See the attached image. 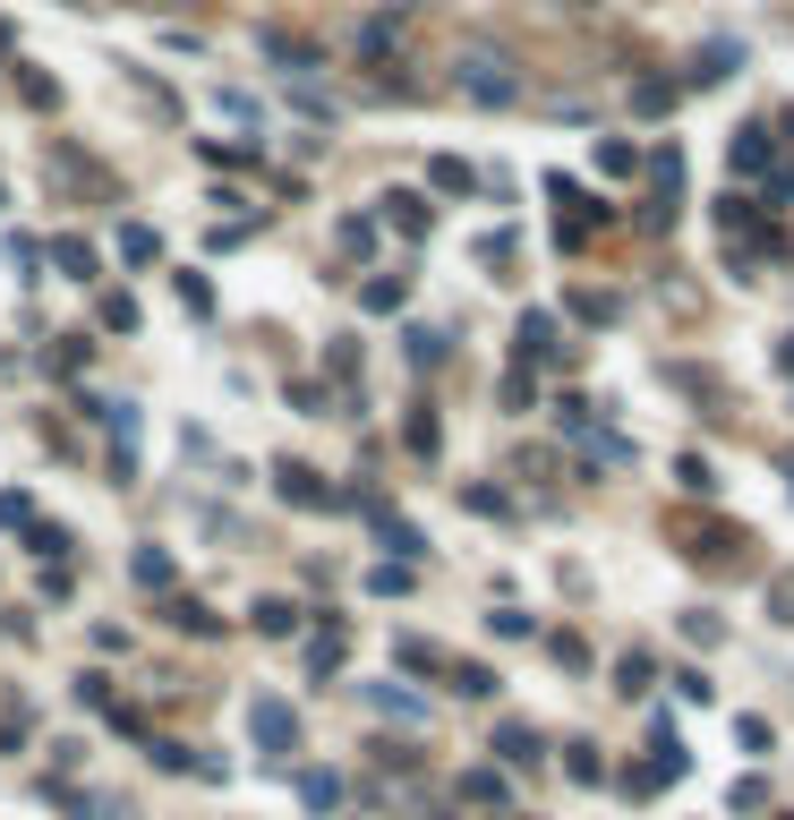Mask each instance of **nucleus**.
<instances>
[{
    "mask_svg": "<svg viewBox=\"0 0 794 820\" xmlns=\"http://www.w3.org/2000/svg\"><path fill=\"white\" fill-rule=\"evenodd\" d=\"M384 223L402 231V239H419V231L436 223V205H427V198H411V189H393V198H384Z\"/></svg>",
    "mask_w": 794,
    "mask_h": 820,
    "instance_id": "6e6552de",
    "label": "nucleus"
},
{
    "mask_svg": "<svg viewBox=\"0 0 794 820\" xmlns=\"http://www.w3.org/2000/svg\"><path fill=\"white\" fill-rule=\"evenodd\" d=\"M633 163H641V146H624V137H606V146H599V171H606V180H624Z\"/></svg>",
    "mask_w": 794,
    "mask_h": 820,
    "instance_id": "c756f323",
    "label": "nucleus"
},
{
    "mask_svg": "<svg viewBox=\"0 0 794 820\" xmlns=\"http://www.w3.org/2000/svg\"><path fill=\"white\" fill-rule=\"evenodd\" d=\"M402 351H411V368H436V360H445V333H436V326H419L411 342H402Z\"/></svg>",
    "mask_w": 794,
    "mask_h": 820,
    "instance_id": "7c9ffc66",
    "label": "nucleus"
},
{
    "mask_svg": "<svg viewBox=\"0 0 794 820\" xmlns=\"http://www.w3.org/2000/svg\"><path fill=\"white\" fill-rule=\"evenodd\" d=\"M462 803H505V778H496V769H470V778H462Z\"/></svg>",
    "mask_w": 794,
    "mask_h": 820,
    "instance_id": "473e14b6",
    "label": "nucleus"
},
{
    "mask_svg": "<svg viewBox=\"0 0 794 820\" xmlns=\"http://www.w3.org/2000/svg\"><path fill=\"white\" fill-rule=\"evenodd\" d=\"M734 171H769V129H734Z\"/></svg>",
    "mask_w": 794,
    "mask_h": 820,
    "instance_id": "412c9836",
    "label": "nucleus"
},
{
    "mask_svg": "<svg viewBox=\"0 0 794 820\" xmlns=\"http://www.w3.org/2000/svg\"><path fill=\"white\" fill-rule=\"evenodd\" d=\"M539 360H555V317L530 308V317H521V368H539Z\"/></svg>",
    "mask_w": 794,
    "mask_h": 820,
    "instance_id": "9d476101",
    "label": "nucleus"
},
{
    "mask_svg": "<svg viewBox=\"0 0 794 820\" xmlns=\"http://www.w3.org/2000/svg\"><path fill=\"white\" fill-rule=\"evenodd\" d=\"M274 488H283V504H299V513H334V504H342L308 461H274Z\"/></svg>",
    "mask_w": 794,
    "mask_h": 820,
    "instance_id": "7ed1b4c3",
    "label": "nucleus"
},
{
    "mask_svg": "<svg viewBox=\"0 0 794 820\" xmlns=\"http://www.w3.org/2000/svg\"><path fill=\"white\" fill-rule=\"evenodd\" d=\"M487 632H505V641H530V616H521V607H496V616H487Z\"/></svg>",
    "mask_w": 794,
    "mask_h": 820,
    "instance_id": "4c0bfd02",
    "label": "nucleus"
},
{
    "mask_svg": "<svg viewBox=\"0 0 794 820\" xmlns=\"http://www.w3.org/2000/svg\"><path fill=\"white\" fill-rule=\"evenodd\" d=\"M675 95H684L675 77H641V86H633V111H641V120H667V111H675Z\"/></svg>",
    "mask_w": 794,
    "mask_h": 820,
    "instance_id": "ddd939ff",
    "label": "nucleus"
},
{
    "mask_svg": "<svg viewBox=\"0 0 794 820\" xmlns=\"http://www.w3.org/2000/svg\"><path fill=\"white\" fill-rule=\"evenodd\" d=\"M299 803H308V812H334V803H342V778H334V769H299Z\"/></svg>",
    "mask_w": 794,
    "mask_h": 820,
    "instance_id": "dca6fc26",
    "label": "nucleus"
},
{
    "mask_svg": "<svg viewBox=\"0 0 794 820\" xmlns=\"http://www.w3.org/2000/svg\"><path fill=\"white\" fill-rule=\"evenodd\" d=\"M248 735H256V753L290 760V744H299V718H290V701H274V692H256V701H248Z\"/></svg>",
    "mask_w": 794,
    "mask_h": 820,
    "instance_id": "f03ea898",
    "label": "nucleus"
},
{
    "mask_svg": "<svg viewBox=\"0 0 794 820\" xmlns=\"http://www.w3.org/2000/svg\"><path fill=\"white\" fill-rule=\"evenodd\" d=\"M649 189H658V198H649V223L667 231L675 205H684V155H675V146H658V155H649Z\"/></svg>",
    "mask_w": 794,
    "mask_h": 820,
    "instance_id": "20e7f679",
    "label": "nucleus"
},
{
    "mask_svg": "<svg viewBox=\"0 0 794 820\" xmlns=\"http://www.w3.org/2000/svg\"><path fill=\"white\" fill-rule=\"evenodd\" d=\"M786 820H794V812H786Z\"/></svg>",
    "mask_w": 794,
    "mask_h": 820,
    "instance_id": "c03bdc74",
    "label": "nucleus"
},
{
    "mask_svg": "<svg viewBox=\"0 0 794 820\" xmlns=\"http://www.w3.org/2000/svg\"><path fill=\"white\" fill-rule=\"evenodd\" d=\"M453 692H470V701H487V692H496V675H487V667H453Z\"/></svg>",
    "mask_w": 794,
    "mask_h": 820,
    "instance_id": "58836bf2",
    "label": "nucleus"
},
{
    "mask_svg": "<svg viewBox=\"0 0 794 820\" xmlns=\"http://www.w3.org/2000/svg\"><path fill=\"white\" fill-rule=\"evenodd\" d=\"M675 701H700V710H709V675H700V667H684V675H675Z\"/></svg>",
    "mask_w": 794,
    "mask_h": 820,
    "instance_id": "ea45409f",
    "label": "nucleus"
},
{
    "mask_svg": "<svg viewBox=\"0 0 794 820\" xmlns=\"http://www.w3.org/2000/svg\"><path fill=\"white\" fill-rule=\"evenodd\" d=\"M120 257H128V265H155V257H162V239H155L146 223H128V231H120Z\"/></svg>",
    "mask_w": 794,
    "mask_h": 820,
    "instance_id": "a878e982",
    "label": "nucleus"
},
{
    "mask_svg": "<svg viewBox=\"0 0 794 820\" xmlns=\"http://www.w3.org/2000/svg\"><path fill=\"white\" fill-rule=\"evenodd\" d=\"M402 299H411V283H402V274H377V283L359 291V308H377V317H393Z\"/></svg>",
    "mask_w": 794,
    "mask_h": 820,
    "instance_id": "a211bd4d",
    "label": "nucleus"
},
{
    "mask_svg": "<svg viewBox=\"0 0 794 820\" xmlns=\"http://www.w3.org/2000/svg\"><path fill=\"white\" fill-rule=\"evenodd\" d=\"M61 803H68V812H77V820H128L120 803H112V795H61Z\"/></svg>",
    "mask_w": 794,
    "mask_h": 820,
    "instance_id": "f704fd0d",
    "label": "nucleus"
},
{
    "mask_svg": "<svg viewBox=\"0 0 794 820\" xmlns=\"http://www.w3.org/2000/svg\"><path fill=\"white\" fill-rule=\"evenodd\" d=\"M9 265H18V283H34V265H43V248H34V239H9Z\"/></svg>",
    "mask_w": 794,
    "mask_h": 820,
    "instance_id": "a19ab883",
    "label": "nucleus"
},
{
    "mask_svg": "<svg viewBox=\"0 0 794 820\" xmlns=\"http://www.w3.org/2000/svg\"><path fill=\"white\" fill-rule=\"evenodd\" d=\"M128 582H137V590H171V582H180V564L162 556V547H137V556H128Z\"/></svg>",
    "mask_w": 794,
    "mask_h": 820,
    "instance_id": "1a4fd4ad",
    "label": "nucleus"
},
{
    "mask_svg": "<svg viewBox=\"0 0 794 820\" xmlns=\"http://www.w3.org/2000/svg\"><path fill=\"white\" fill-rule=\"evenodd\" d=\"M171 624H180V632H214V616H205L197 598H180V607H171Z\"/></svg>",
    "mask_w": 794,
    "mask_h": 820,
    "instance_id": "79ce46f5",
    "label": "nucleus"
},
{
    "mask_svg": "<svg viewBox=\"0 0 794 820\" xmlns=\"http://www.w3.org/2000/svg\"><path fill=\"white\" fill-rule=\"evenodd\" d=\"M393 658H402V667H411V675H419V667H427V675H436V667H445V650H436V641H419V632H402V650H393Z\"/></svg>",
    "mask_w": 794,
    "mask_h": 820,
    "instance_id": "bb28decb",
    "label": "nucleus"
},
{
    "mask_svg": "<svg viewBox=\"0 0 794 820\" xmlns=\"http://www.w3.org/2000/svg\"><path fill=\"white\" fill-rule=\"evenodd\" d=\"M675 479H684V488H700V496H718V470H709L700 454H684V461H675Z\"/></svg>",
    "mask_w": 794,
    "mask_h": 820,
    "instance_id": "e433bc0d",
    "label": "nucleus"
},
{
    "mask_svg": "<svg viewBox=\"0 0 794 820\" xmlns=\"http://www.w3.org/2000/svg\"><path fill=\"white\" fill-rule=\"evenodd\" d=\"M487 753H505L512 769H530V760H539V735H530V726H496V744H487Z\"/></svg>",
    "mask_w": 794,
    "mask_h": 820,
    "instance_id": "f3484780",
    "label": "nucleus"
},
{
    "mask_svg": "<svg viewBox=\"0 0 794 820\" xmlns=\"http://www.w3.org/2000/svg\"><path fill=\"white\" fill-rule=\"evenodd\" d=\"M265 52L283 68H317V43H290V34H265Z\"/></svg>",
    "mask_w": 794,
    "mask_h": 820,
    "instance_id": "cd10ccee",
    "label": "nucleus"
},
{
    "mask_svg": "<svg viewBox=\"0 0 794 820\" xmlns=\"http://www.w3.org/2000/svg\"><path fill=\"white\" fill-rule=\"evenodd\" d=\"M718 77H734V43H709V52H692V68H684V86H718Z\"/></svg>",
    "mask_w": 794,
    "mask_h": 820,
    "instance_id": "4468645a",
    "label": "nucleus"
},
{
    "mask_svg": "<svg viewBox=\"0 0 794 820\" xmlns=\"http://www.w3.org/2000/svg\"><path fill=\"white\" fill-rule=\"evenodd\" d=\"M427 180H436L445 198H462V189H478V180H470V163H462V155H436V163H427Z\"/></svg>",
    "mask_w": 794,
    "mask_h": 820,
    "instance_id": "aec40b11",
    "label": "nucleus"
},
{
    "mask_svg": "<svg viewBox=\"0 0 794 820\" xmlns=\"http://www.w3.org/2000/svg\"><path fill=\"white\" fill-rule=\"evenodd\" d=\"M52 265H61L68 283H95V248H86L77 231H61V239H52Z\"/></svg>",
    "mask_w": 794,
    "mask_h": 820,
    "instance_id": "f8f14e48",
    "label": "nucleus"
},
{
    "mask_svg": "<svg viewBox=\"0 0 794 820\" xmlns=\"http://www.w3.org/2000/svg\"><path fill=\"white\" fill-rule=\"evenodd\" d=\"M334 667H342V616H325L308 632V675H334Z\"/></svg>",
    "mask_w": 794,
    "mask_h": 820,
    "instance_id": "9b49d317",
    "label": "nucleus"
},
{
    "mask_svg": "<svg viewBox=\"0 0 794 820\" xmlns=\"http://www.w3.org/2000/svg\"><path fill=\"white\" fill-rule=\"evenodd\" d=\"M436 445H445V427H436V411H411V454L436 461Z\"/></svg>",
    "mask_w": 794,
    "mask_h": 820,
    "instance_id": "2f4dec72",
    "label": "nucleus"
},
{
    "mask_svg": "<svg viewBox=\"0 0 794 820\" xmlns=\"http://www.w3.org/2000/svg\"><path fill=\"white\" fill-rule=\"evenodd\" d=\"M27 539H34V556H52V564L68 556V530L61 522H27Z\"/></svg>",
    "mask_w": 794,
    "mask_h": 820,
    "instance_id": "72a5a7b5",
    "label": "nucleus"
},
{
    "mask_svg": "<svg viewBox=\"0 0 794 820\" xmlns=\"http://www.w3.org/2000/svg\"><path fill=\"white\" fill-rule=\"evenodd\" d=\"M777 368H786V376H794V333H786V342H777Z\"/></svg>",
    "mask_w": 794,
    "mask_h": 820,
    "instance_id": "37998d69",
    "label": "nucleus"
},
{
    "mask_svg": "<svg viewBox=\"0 0 794 820\" xmlns=\"http://www.w3.org/2000/svg\"><path fill=\"white\" fill-rule=\"evenodd\" d=\"M572 317H581V326H615V299L606 291H572Z\"/></svg>",
    "mask_w": 794,
    "mask_h": 820,
    "instance_id": "c85d7f7f",
    "label": "nucleus"
},
{
    "mask_svg": "<svg viewBox=\"0 0 794 820\" xmlns=\"http://www.w3.org/2000/svg\"><path fill=\"white\" fill-rule=\"evenodd\" d=\"M359 701L377 710V718H402V726H427V701L419 692H402V684H359Z\"/></svg>",
    "mask_w": 794,
    "mask_h": 820,
    "instance_id": "423d86ee",
    "label": "nucleus"
},
{
    "mask_svg": "<svg viewBox=\"0 0 794 820\" xmlns=\"http://www.w3.org/2000/svg\"><path fill=\"white\" fill-rule=\"evenodd\" d=\"M18 95H27L34 111H61V86H52V77H43V68H18Z\"/></svg>",
    "mask_w": 794,
    "mask_h": 820,
    "instance_id": "5701e85b",
    "label": "nucleus"
},
{
    "mask_svg": "<svg viewBox=\"0 0 794 820\" xmlns=\"http://www.w3.org/2000/svg\"><path fill=\"white\" fill-rule=\"evenodd\" d=\"M649 675H658V658H649V650H624V658H615V684H624V692H649Z\"/></svg>",
    "mask_w": 794,
    "mask_h": 820,
    "instance_id": "6ab92c4d",
    "label": "nucleus"
},
{
    "mask_svg": "<svg viewBox=\"0 0 794 820\" xmlns=\"http://www.w3.org/2000/svg\"><path fill=\"white\" fill-rule=\"evenodd\" d=\"M359 513H368V522H377V539H384V547H393V564H419V556H427V539H419V530L402 522V513H393V504H359Z\"/></svg>",
    "mask_w": 794,
    "mask_h": 820,
    "instance_id": "39448f33",
    "label": "nucleus"
},
{
    "mask_svg": "<svg viewBox=\"0 0 794 820\" xmlns=\"http://www.w3.org/2000/svg\"><path fill=\"white\" fill-rule=\"evenodd\" d=\"M256 632H265V641H290V632H299V607H290V598H256Z\"/></svg>",
    "mask_w": 794,
    "mask_h": 820,
    "instance_id": "2eb2a0df",
    "label": "nucleus"
},
{
    "mask_svg": "<svg viewBox=\"0 0 794 820\" xmlns=\"http://www.w3.org/2000/svg\"><path fill=\"white\" fill-rule=\"evenodd\" d=\"M564 769H572V778H581V787H599V778H606L599 744H564Z\"/></svg>",
    "mask_w": 794,
    "mask_h": 820,
    "instance_id": "b1692460",
    "label": "nucleus"
},
{
    "mask_svg": "<svg viewBox=\"0 0 794 820\" xmlns=\"http://www.w3.org/2000/svg\"><path fill=\"white\" fill-rule=\"evenodd\" d=\"M95 317H103V333H128V326H137V299H128V291H103Z\"/></svg>",
    "mask_w": 794,
    "mask_h": 820,
    "instance_id": "4be33fe9",
    "label": "nucleus"
},
{
    "mask_svg": "<svg viewBox=\"0 0 794 820\" xmlns=\"http://www.w3.org/2000/svg\"><path fill=\"white\" fill-rule=\"evenodd\" d=\"M393 34H402V18H377V26H359V61H384V52H393Z\"/></svg>",
    "mask_w": 794,
    "mask_h": 820,
    "instance_id": "393cba45",
    "label": "nucleus"
},
{
    "mask_svg": "<svg viewBox=\"0 0 794 820\" xmlns=\"http://www.w3.org/2000/svg\"><path fill=\"white\" fill-rule=\"evenodd\" d=\"M368 590H377V598H402V590H411V564H377V573H368Z\"/></svg>",
    "mask_w": 794,
    "mask_h": 820,
    "instance_id": "c9c22d12",
    "label": "nucleus"
},
{
    "mask_svg": "<svg viewBox=\"0 0 794 820\" xmlns=\"http://www.w3.org/2000/svg\"><path fill=\"white\" fill-rule=\"evenodd\" d=\"M547 198H555V239H564V248H581V239H590V231H599V214H606V205L590 198V189H581V180H564V171H555V180H547Z\"/></svg>",
    "mask_w": 794,
    "mask_h": 820,
    "instance_id": "f257e3e1",
    "label": "nucleus"
},
{
    "mask_svg": "<svg viewBox=\"0 0 794 820\" xmlns=\"http://www.w3.org/2000/svg\"><path fill=\"white\" fill-rule=\"evenodd\" d=\"M462 95L470 103H512V68L505 61H462Z\"/></svg>",
    "mask_w": 794,
    "mask_h": 820,
    "instance_id": "0eeeda50",
    "label": "nucleus"
}]
</instances>
